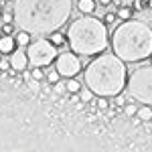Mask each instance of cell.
Wrapping results in <instances>:
<instances>
[{
  "instance_id": "1",
  "label": "cell",
  "mask_w": 152,
  "mask_h": 152,
  "mask_svg": "<svg viewBox=\"0 0 152 152\" xmlns=\"http://www.w3.org/2000/svg\"><path fill=\"white\" fill-rule=\"evenodd\" d=\"M73 0H14V24L31 35L57 31L69 20Z\"/></svg>"
},
{
  "instance_id": "2",
  "label": "cell",
  "mask_w": 152,
  "mask_h": 152,
  "mask_svg": "<svg viewBox=\"0 0 152 152\" xmlns=\"http://www.w3.org/2000/svg\"><path fill=\"white\" fill-rule=\"evenodd\" d=\"M83 79H85V85L95 95L112 97L126 87L128 69H126V63L120 57H116L114 53L102 51L83 69Z\"/></svg>"
},
{
  "instance_id": "3",
  "label": "cell",
  "mask_w": 152,
  "mask_h": 152,
  "mask_svg": "<svg viewBox=\"0 0 152 152\" xmlns=\"http://www.w3.org/2000/svg\"><path fill=\"white\" fill-rule=\"evenodd\" d=\"M110 47L124 63H140L152 55V28L142 20H122L112 33Z\"/></svg>"
},
{
  "instance_id": "4",
  "label": "cell",
  "mask_w": 152,
  "mask_h": 152,
  "mask_svg": "<svg viewBox=\"0 0 152 152\" xmlns=\"http://www.w3.org/2000/svg\"><path fill=\"white\" fill-rule=\"evenodd\" d=\"M69 49L79 57H94L102 53L110 45L107 26L95 16H77L67 28Z\"/></svg>"
},
{
  "instance_id": "5",
  "label": "cell",
  "mask_w": 152,
  "mask_h": 152,
  "mask_svg": "<svg viewBox=\"0 0 152 152\" xmlns=\"http://www.w3.org/2000/svg\"><path fill=\"white\" fill-rule=\"evenodd\" d=\"M126 89L134 102L152 105V65L132 71L126 79Z\"/></svg>"
},
{
  "instance_id": "6",
  "label": "cell",
  "mask_w": 152,
  "mask_h": 152,
  "mask_svg": "<svg viewBox=\"0 0 152 152\" xmlns=\"http://www.w3.org/2000/svg\"><path fill=\"white\" fill-rule=\"evenodd\" d=\"M57 53H59V49L49 39L31 41V45L26 47L28 65H33V67H47V65H51L55 61V57H57Z\"/></svg>"
},
{
  "instance_id": "7",
  "label": "cell",
  "mask_w": 152,
  "mask_h": 152,
  "mask_svg": "<svg viewBox=\"0 0 152 152\" xmlns=\"http://www.w3.org/2000/svg\"><path fill=\"white\" fill-rule=\"evenodd\" d=\"M55 69L59 71L61 77H77V73L81 71V61H79V55H75L73 51L71 53H61L55 57Z\"/></svg>"
},
{
  "instance_id": "8",
  "label": "cell",
  "mask_w": 152,
  "mask_h": 152,
  "mask_svg": "<svg viewBox=\"0 0 152 152\" xmlns=\"http://www.w3.org/2000/svg\"><path fill=\"white\" fill-rule=\"evenodd\" d=\"M26 65H28L26 49L16 47V49L10 53V69H12V71H18V73H23V71H26Z\"/></svg>"
},
{
  "instance_id": "9",
  "label": "cell",
  "mask_w": 152,
  "mask_h": 152,
  "mask_svg": "<svg viewBox=\"0 0 152 152\" xmlns=\"http://www.w3.org/2000/svg\"><path fill=\"white\" fill-rule=\"evenodd\" d=\"M14 49H16V43H14V37L12 35H2L0 37V53H2V55H10Z\"/></svg>"
},
{
  "instance_id": "10",
  "label": "cell",
  "mask_w": 152,
  "mask_h": 152,
  "mask_svg": "<svg viewBox=\"0 0 152 152\" xmlns=\"http://www.w3.org/2000/svg\"><path fill=\"white\" fill-rule=\"evenodd\" d=\"M31 33L28 31H23V28H18L16 31V35H14V43H16V47H23V49H26L28 45H31Z\"/></svg>"
},
{
  "instance_id": "11",
  "label": "cell",
  "mask_w": 152,
  "mask_h": 152,
  "mask_svg": "<svg viewBox=\"0 0 152 152\" xmlns=\"http://www.w3.org/2000/svg\"><path fill=\"white\" fill-rule=\"evenodd\" d=\"M49 41H51V43H53V45H55L57 49L69 47V43H67V37L61 35V33H59V28H57V31H51V33H49Z\"/></svg>"
},
{
  "instance_id": "12",
  "label": "cell",
  "mask_w": 152,
  "mask_h": 152,
  "mask_svg": "<svg viewBox=\"0 0 152 152\" xmlns=\"http://www.w3.org/2000/svg\"><path fill=\"white\" fill-rule=\"evenodd\" d=\"M95 6V0H77V12L81 14H94Z\"/></svg>"
},
{
  "instance_id": "13",
  "label": "cell",
  "mask_w": 152,
  "mask_h": 152,
  "mask_svg": "<svg viewBox=\"0 0 152 152\" xmlns=\"http://www.w3.org/2000/svg\"><path fill=\"white\" fill-rule=\"evenodd\" d=\"M136 116H138V120H140V122H150V120H152V105L140 104V105H138Z\"/></svg>"
},
{
  "instance_id": "14",
  "label": "cell",
  "mask_w": 152,
  "mask_h": 152,
  "mask_svg": "<svg viewBox=\"0 0 152 152\" xmlns=\"http://www.w3.org/2000/svg\"><path fill=\"white\" fill-rule=\"evenodd\" d=\"M77 94H79V99H81L83 104H89V102H94V99H95V94L89 89V87H81Z\"/></svg>"
},
{
  "instance_id": "15",
  "label": "cell",
  "mask_w": 152,
  "mask_h": 152,
  "mask_svg": "<svg viewBox=\"0 0 152 152\" xmlns=\"http://www.w3.org/2000/svg\"><path fill=\"white\" fill-rule=\"evenodd\" d=\"M65 87H67V94H77L79 89H81V81L79 79H67L65 81Z\"/></svg>"
},
{
  "instance_id": "16",
  "label": "cell",
  "mask_w": 152,
  "mask_h": 152,
  "mask_svg": "<svg viewBox=\"0 0 152 152\" xmlns=\"http://www.w3.org/2000/svg\"><path fill=\"white\" fill-rule=\"evenodd\" d=\"M116 16L120 20H128V18H132V8L130 6H120V8H116Z\"/></svg>"
},
{
  "instance_id": "17",
  "label": "cell",
  "mask_w": 152,
  "mask_h": 152,
  "mask_svg": "<svg viewBox=\"0 0 152 152\" xmlns=\"http://www.w3.org/2000/svg\"><path fill=\"white\" fill-rule=\"evenodd\" d=\"M138 112V102H132V104H124V116L128 118H136Z\"/></svg>"
},
{
  "instance_id": "18",
  "label": "cell",
  "mask_w": 152,
  "mask_h": 152,
  "mask_svg": "<svg viewBox=\"0 0 152 152\" xmlns=\"http://www.w3.org/2000/svg\"><path fill=\"white\" fill-rule=\"evenodd\" d=\"M31 79H33V81H43V79H45V71H43V67H33V71H31Z\"/></svg>"
},
{
  "instance_id": "19",
  "label": "cell",
  "mask_w": 152,
  "mask_h": 152,
  "mask_svg": "<svg viewBox=\"0 0 152 152\" xmlns=\"http://www.w3.org/2000/svg\"><path fill=\"white\" fill-rule=\"evenodd\" d=\"M95 104L99 110H107V105H110V99L105 97V95H95Z\"/></svg>"
},
{
  "instance_id": "20",
  "label": "cell",
  "mask_w": 152,
  "mask_h": 152,
  "mask_svg": "<svg viewBox=\"0 0 152 152\" xmlns=\"http://www.w3.org/2000/svg\"><path fill=\"white\" fill-rule=\"evenodd\" d=\"M45 79H47L49 83H57L59 79H61V75H59V71H57V69H51L47 75H45Z\"/></svg>"
},
{
  "instance_id": "21",
  "label": "cell",
  "mask_w": 152,
  "mask_h": 152,
  "mask_svg": "<svg viewBox=\"0 0 152 152\" xmlns=\"http://www.w3.org/2000/svg\"><path fill=\"white\" fill-rule=\"evenodd\" d=\"M128 95L130 94H124V89H122L120 94L114 95V104H116V105H124V104H126V99H128Z\"/></svg>"
},
{
  "instance_id": "22",
  "label": "cell",
  "mask_w": 152,
  "mask_h": 152,
  "mask_svg": "<svg viewBox=\"0 0 152 152\" xmlns=\"http://www.w3.org/2000/svg\"><path fill=\"white\" fill-rule=\"evenodd\" d=\"M0 31H2V35H12V33H14V24L12 23H2Z\"/></svg>"
},
{
  "instance_id": "23",
  "label": "cell",
  "mask_w": 152,
  "mask_h": 152,
  "mask_svg": "<svg viewBox=\"0 0 152 152\" xmlns=\"http://www.w3.org/2000/svg\"><path fill=\"white\" fill-rule=\"evenodd\" d=\"M0 71H10V59L6 57H0Z\"/></svg>"
},
{
  "instance_id": "24",
  "label": "cell",
  "mask_w": 152,
  "mask_h": 152,
  "mask_svg": "<svg viewBox=\"0 0 152 152\" xmlns=\"http://www.w3.org/2000/svg\"><path fill=\"white\" fill-rule=\"evenodd\" d=\"M116 20H118V16H116V12H114V10H110V12L104 16V23H105V24H114Z\"/></svg>"
},
{
  "instance_id": "25",
  "label": "cell",
  "mask_w": 152,
  "mask_h": 152,
  "mask_svg": "<svg viewBox=\"0 0 152 152\" xmlns=\"http://www.w3.org/2000/svg\"><path fill=\"white\" fill-rule=\"evenodd\" d=\"M53 85H55V91H57V94H67V87H65V83L61 81V79H59L57 83H53Z\"/></svg>"
},
{
  "instance_id": "26",
  "label": "cell",
  "mask_w": 152,
  "mask_h": 152,
  "mask_svg": "<svg viewBox=\"0 0 152 152\" xmlns=\"http://www.w3.org/2000/svg\"><path fill=\"white\" fill-rule=\"evenodd\" d=\"M2 23H14V14L12 12H2Z\"/></svg>"
},
{
  "instance_id": "27",
  "label": "cell",
  "mask_w": 152,
  "mask_h": 152,
  "mask_svg": "<svg viewBox=\"0 0 152 152\" xmlns=\"http://www.w3.org/2000/svg\"><path fill=\"white\" fill-rule=\"evenodd\" d=\"M71 102H73V104H79V102H81V99H79V94H71Z\"/></svg>"
},
{
  "instance_id": "28",
  "label": "cell",
  "mask_w": 152,
  "mask_h": 152,
  "mask_svg": "<svg viewBox=\"0 0 152 152\" xmlns=\"http://www.w3.org/2000/svg\"><path fill=\"white\" fill-rule=\"evenodd\" d=\"M97 2H99L102 6H110V4H112V0H97Z\"/></svg>"
},
{
  "instance_id": "29",
  "label": "cell",
  "mask_w": 152,
  "mask_h": 152,
  "mask_svg": "<svg viewBox=\"0 0 152 152\" xmlns=\"http://www.w3.org/2000/svg\"><path fill=\"white\" fill-rule=\"evenodd\" d=\"M0 16H2V6H0Z\"/></svg>"
}]
</instances>
